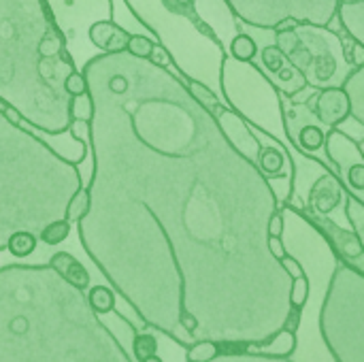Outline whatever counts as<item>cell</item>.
Returning a JSON list of instances; mask_svg holds the SVG:
<instances>
[{
  "label": "cell",
  "mask_w": 364,
  "mask_h": 362,
  "mask_svg": "<svg viewBox=\"0 0 364 362\" xmlns=\"http://www.w3.org/2000/svg\"><path fill=\"white\" fill-rule=\"evenodd\" d=\"M275 45L305 77L309 90L343 85L354 68L346 53L343 36L333 32L331 26L296 23L288 30H275Z\"/></svg>",
  "instance_id": "obj_1"
},
{
  "label": "cell",
  "mask_w": 364,
  "mask_h": 362,
  "mask_svg": "<svg viewBox=\"0 0 364 362\" xmlns=\"http://www.w3.org/2000/svg\"><path fill=\"white\" fill-rule=\"evenodd\" d=\"M222 87L235 111L250 126L282 143L286 139V105L279 87L256 64L224 58Z\"/></svg>",
  "instance_id": "obj_2"
},
{
  "label": "cell",
  "mask_w": 364,
  "mask_h": 362,
  "mask_svg": "<svg viewBox=\"0 0 364 362\" xmlns=\"http://www.w3.org/2000/svg\"><path fill=\"white\" fill-rule=\"evenodd\" d=\"M235 15L254 28L275 30L284 21L331 26L337 0H226Z\"/></svg>",
  "instance_id": "obj_3"
},
{
  "label": "cell",
  "mask_w": 364,
  "mask_h": 362,
  "mask_svg": "<svg viewBox=\"0 0 364 362\" xmlns=\"http://www.w3.org/2000/svg\"><path fill=\"white\" fill-rule=\"evenodd\" d=\"M303 102L326 128H339L343 122L350 119V98L341 85L311 90V94Z\"/></svg>",
  "instance_id": "obj_4"
},
{
  "label": "cell",
  "mask_w": 364,
  "mask_h": 362,
  "mask_svg": "<svg viewBox=\"0 0 364 362\" xmlns=\"http://www.w3.org/2000/svg\"><path fill=\"white\" fill-rule=\"evenodd\" d=\"M215 119H218V126L222 128L224 137L230 141V145L247 160L258 162V156L262 149V139L252 130V126L237 111H230V109H222L215 115Z\"/></svg>",
  "instance_id": "obj_5"
},
{
  "label": "cell",
  "mask_w": 364,
  "mask_h": 362,
  "mask_svg": "<svg viewBox=\"0 0 364 362\" xmlns=\"http://www.w3.org/2000/svg\"><path fill=\"white\" fill-rule=\"evenodd\" d=\"M346 198V186L341 181V177L333 171H324L311 186L307 192V209L311 213H320V215H331Z\"/></svg>",
  "instance_id": "obj_6"
},
{
  "label": "cell",
  "mask_w": 364,
  "mask_h": 362,
  "mask_svg": "<svg viewBox=\"0 0 364 362\" xmlns=\"http://www.w3.org/2000/svg\"><path fill=\"white\" fill-rule=\"evenodd\" d=\"M348 36L364 45V0H337V15Z\"/></svg>",
  "instance_id": "obj_7"
},
{
  "label": "cell",
  "mask_w": 364,
  "mask_h": 362,
  "mask_svg": "<svg viewBox=\"0 0 364 362\" xmlns=\"http://www.w3.org/2000/svg\"><path fill=\"white\" fill-rule=\"evenodd\" d=\"M51 269L60 273L73 288L77 290H87L90 288V273L87 269L68 252H58L51 256Z\"/></svg>",
  "instance_id": "obj_8"
},
{
  "label": "cell",
  "mask_w": 364,
  "mask_h": 362,
  "mask_svg": "<svg viewBox=\"0 0 364 362\" xmlns=\"http://www.w3.org/2000/svg\"><path fill=\"white\" fill-rule=\"evenodd\" d=\"M90 38L94 45H98L100 49L109 51V53H117L126 47L130 34L115 28L111 21H96L92 28H90Z\"/></svg>",
  "instance_id": "obj_9"
},
{
  "label": "cell",
  "mask_w": 364,
  "mask_h": 362,
  "mask_svg": "<svg viewBox=\"0 0 364 362\" xmlns=\"http://www.w3.org/2000/svg\"><path fill=\"white\" fill-rule=\"evenodd\" d=\"M341 87L350 98V117L364 128V64L352 68Z\"/></svg>",
  "instance_id": "obj_10"
},
{
  "label": "cell",
  "mask_w": 364,
  "mask_h": 362,
  "mask_svg": "<svg viewBox=\"0 0 364 362\" xmlns=\"http://www.w3.org/2000/svg\"><path fill=\"white\" fill-rule=\"evenodd\" d=\"M318 119L311 117L309 124H303L299 128V132H292L288 139L292 141V145L305 154H316L320 149H324V143H326V132L322 130L320 124H316Z\"/></svg>",
  "instance_id": "obj_11"
},
{
  "label": "cell",
  "mask_w": 364,
  "mask_h": 362,
  "mask_svg": "<svg viewBox=\"0 0 364 362\" xmlns=\"http://www.w3.org/2000/svg\"><path fill=\"white\" fill-rule=\"evenodd\" d=\"M343 205H346V218H348V222L352 224V230H354L356 237L360 239L364 250V203L363 201H358L354 194H350V192L346 190Z\"/></svg>",
  "instance_id": "obj_12"
},
{
  "label": "cell",
  "mask_w": 364,
  "mask_h": 362,
  "mask_svg": "<svg viewBox=\"0 0 364 362\" xmlns=\"http://www.w3.org/2000/svg\"><path fill=\"white\" fill-rule=\"evenodd\" d=\"M188 92H190V96L200 105V107H205L211 115L215 113H220L224 107L220 105V100H218V96L207 87V85H203V83H198V81H194V79H188Z\"/></svg>",
  "instance_id": "obj_13"
},
{
  "label": "cell",
  "mask_w": 364,
  "mask_h": 362,
  "mask_svg": "<svg viewBox=\"0 0 364 362\" xmlns=\"http://www.w3.org/2000/svg\"><path fill=\"white\" fill-rule=\"evenodd\" d=\"M36 237L28 230H19V233H13L6 241V250L11 252V256L15 258H26L30 256L32 252H36Z\"/></svg>",
  "instance_id": "obj_14"
},
{
  "label": "cell",
  "mask_w": 364,
  "mask_h": 362,
  "mask_svg": "<svg viewBox=\"0 0 364 362\" xmlns=\"http://www.w3.org/2000/svg\"><path fill=\"white\" fill-rule=\"evenodd\" d=\"M87 303L96 314H113L115 312V294L107 286H94L87 292Z\"/></svg>",
  "instance_id": "obj_15"
},
{
  "label": "cell",
  "mask_w": 364,
  "mask_h": 362,
  "mask_svg": "<svg viewBox=\"0 0 364 362\" xmlns=\"http://www.w3.org/2000/svg\"><path fill=\"white\" fill-rule=\"evenodd\" d=\"M256 53H258V45H256L254 36L241 32V34H237V36L232 38V43H230V55H232L235 60L252 62V60L256 58Z\"/></svg>",
  "instance_id": "obj_16"
},
{
  "label": "cell",
  "mask_w": 364,
  "mask_h": 362,
  "mask_svg": "<svg viewBox=\"0 0 364 362\" xmlns=\"http://www.w3.org/2000/svg\"><path fill=\"white\" fill-rule=\"evenodd\" d=\"M90 211V190L87 188H81L75 192V196L70 198L66 211H64V218L73 224V222H81L85 218V213Z\"/></svg>",
  "instance_id": "obj_17"
},
{
  "label": "cell",
  "mask_w": 364,
  "mask_h": 362,
  "mask_svg": "<svg viewBox=\"0 0 364 362\" xmlns=\"http://www.w3.org/2000/svg\"><path fill=\"white\" fill-rule=\"evenodd\" d=\"M68 235H70V222L64 218V220H55V222L47 224L41 230V241L45 245H60L68 239Z\"/></svg>",
  "instance_id": "obj_18"
},
{
  "label": "cell",
  "mask_w": 364,
  "mask_h": 362,
  "mask_svg": "<svg viewBox=\"0 0 364 362\" xmlns=\"http://www.w3.org/2000/svg\"><path fill=\"white\" fill-rule=\"evenodd\" d=\"M158 350H160L158 337L151 335V333H139L132 339V354H134V358L139 362L154 356V354H158Z\"/></svg>",
  "instance_id": "obj_19"
},
{
  "label": "cell",
  "mask_w": 364,
  "mask_h": 362,
  "mask_svg": "<svg viewBox=\"0 0 364 362\" xmlns=\"http://www.w3.org/2000/svg\"><path fill=\"white\" fill-rule=\"evenodd\" d=\"M252 350H258V352L271 354V356H288L294 350V335H292V331H284L273 339V344L262 346V348H252Z\"/></svg>",
  "instance_id": "obj_20"
},
{
  "label": "cell",
  "mask_w": 364,
  "mask_h": 362,
  "mask_svg": "<svg viewBox=\"0 0 364 362\" xmlns=\"http://www.w3.org/2000/svg\"><path fill=\"white\" fill-rule=\"evenodd\" d=\"M218 354H220V346L218 344H213V341H198V344L188 348L186 358H188V362H209L213 361Z\"/></svg>",
  "instance_id": "obj_21"
},
{
  "label": "cell",
  "mask_w": 364,
  "mask_h": 362,
  "mask_svg": "<svg viewBox=\"0 0 364 362\" xmlns=\"http://www.w3.org/2000/svg\"><path fill=\"white\" fill-rule=\"evenodd\" d=\"M70 115H73V119H79V122H92V117H94V102H92L87 92L81 94V96H73Z\"/></svg>",
  "instance_id": "obj_22"
},
{
  "label": "cell",
  "mask_w": 364,
  "mask_h": 362,
  "mask_svg": "<svg viewBox=\"0 0 364 362\" xmlns=\"http://www.w3.org/2000/svg\"><path fill=\"white\" fill-rule=\"evenodd\" d=\"M307 299H309V280H307V275H301V277L292 280V284H290V305L303 309Z\"/></svg>",
  "instance_id": "obj_23"
},
{
  "label": "cell",
  "mask_w": 364,
  "mask_h": 362,
  "mask_svg": "<svg viewBox=\"0 0 364 362\" xmlns=\"http://www.w3.org/2000/svg\"><path fill=\"white\" fill-rule=\"evenodd\" d=\"M126 49H128V53L134 55V58H149V53H151V49H154V43H151V38H147V36H143V34H134V36L128 38Z\"/></svg>",
  "instance_id": "obj_24"
},
{
  "label": "cell",
  "mask_w": 364,
  "mask_h": 362,
  "mask_svg": "<svg viewBox=\"0 0 364 362\" xmlns=\"http://www.w3.org/2000/svg\"><path fill=\"white\" fill-rule=\"evenodd\" d=\"M64 90L70 94V96H81L87 92V81L85 77L79 73V70H73L66 79H64Z\"/></svg>",
  "instance_id": "obj_25"
},
{
  "label": "cell",
  "mask_w": 364,
  "mask_h": 362,
  "mask_svg": "<svg viewBox=\"0 0 364 362\" xmlns=\"http://www.w3.org/2000/svg\"><path fill=\"white\" fill-rule=\"evenodd\" d=\"M279 265H282V269L288 273V277L290 280H296V277H301V275H305V269H303V262L299 260V258H294V256H290V254H286L282 260H279Z\"/></svg>",
  "instance_id": "obj_26"
},
{
  "label": "cell",
  "mask_w": 364,
  "mask_h": 362,
  "mask_svg": "<svg viewBox=\"0 0 364 362\" xmlns=\"http://www.w3.org/2000/svg\"><path fill=\"white\" fill-rule=\"evenodd\" d=\"M267 230H269V237H284V233H286V218H284L282 207L271 215Z\"/></svg>",
  "instance_id": "obj_27"
},
{
  "label": "cell",
  "mask_w": 364,
  "mask_h": 362,
  "mask_svg": "<svg viewBox=\"0 0 364 362\" xmlns=\"http://www.w3.org/2000/svg\"><path fill=\"white\" fill-rule=\"evenodd\" d=\"M60 49H62V41L58 36H45L38 45V53L43 58H51V55L60 53Z\"/></svg>",
  "instance_id": "obj_28"
},
{
  "label": "cell",
  "mask_w": 364,
  "mask_h": 362,
  "mask_svg": "<svg viewBox=\"0 0 364 362\" xmlns=\"http://www.w3.org/2000/svg\"><path fill=\"white\" fill-rule=\"evenodd\" d=\"M154 66H158V68H166L168 64H171V53L162 47V45H156L154 43V49H151V53H149V58H147Z\"/></svg>",
  "instance_id": "obj_29"
},
{
  "label": "cell",
  "mask_w": 364,
  "mask_h": 362,
  "mask_svg": "<svg viewBox=\"0 0 364 362\" xmlns=\"http://www.w3.org/2000/svg\"><path fill=\"white\" fill-rule=\"evenodd\" d=\"M269 252H271V256L275 258V260H282L286 254H288V250H286V243H284V239L282 237H269Z\"/></svg>",
  "instance_id": "obj_30"
},
{
  "label": "cell",
  "mask_w": 364,
  "mask_h": 362,
  "mask_svg": "<svg viewBox=\"0 0 364 362\" xmlns=\"http://www.w3.org/2000/svg\"><path fill=\"white\" fill-rule=\"evenodd\" d=\"M350 62H352V66H354V68H356V66H363L364 64V45L356 43V41H352Z\"/></svg>",
  "instance_id": "obj_31"
},
{
  "label": "cell",
  "mask_w": 364,
  "mask_h": 362,
  "mask_svg": "<svg viewBox=\"0 0 364 362\" xmlns=\"http://www.w3.org/2000/svg\"><path fill=\"white\" fill-rule=\"evenodd\" d=\"M181 324H183V329H186L188 333H194L196 326H198V324H196V318L190 316V314H183V316H181Z\"/></svg>",
  "instance_id": "obj_32"
},
{
  "label": "cell",
  "mask_w": 364,
  "mask_h": 362,
  "mask_svg": "<svg viewBox=\"0 0 364 362\" xmlns=\"http://www.w3.org/2000/svg\"><path fill=\"white\" fill-rule=\"evenodd\" d=\"M299 324H301V309H299V307H292V314H290V322H288V326H290V331H294Z\"/></svg>",
  "instance_id": "obj_33"
},
{
  "label": "cell",
  "mask_w": 364,
  "mask_h": 362,
  "mask_svg": "<svg viewBox=\"0 0 364 362\" xmlns=\"http://www.w3.org/2000/svg\"><path fill=\"white\" fill-rule=\"evenodd\" d=\"M141 362H164L158 354H154V356H149V358H145V361H141Z\"/></svg>",
  "instance_id": "obj_34"
},
{
  "label": "cell",
  "mask_w": 364,
  "mask_h": 362,
  "mask_svg": "<svg viewBox=\"0 0 364 362\" xmlns=\"http://www.w3.org/2000/svg\"><path fill=\"white\" fill-rule=\"evenodd\" d=\"M358 147H360V151H363V156H364V137L363 139H358Z\"/></svg>",
  "instance_id": "obj_35"
},
{
  "label": "cell",
  "mask_w": 364,
  "mask_h": 362,
  "mask_svg": "<svg viewBox=\"0 0 364 362\" xmlns=\"http://www.w3.org/2000/svg\"><path fill=\"white\" fill-rule=\"evenodd\" d=\"M175 2H179V4H190L192 0H175Z\"/></svg>",
  "instance_id": "obj_36"
}]
</instances>
